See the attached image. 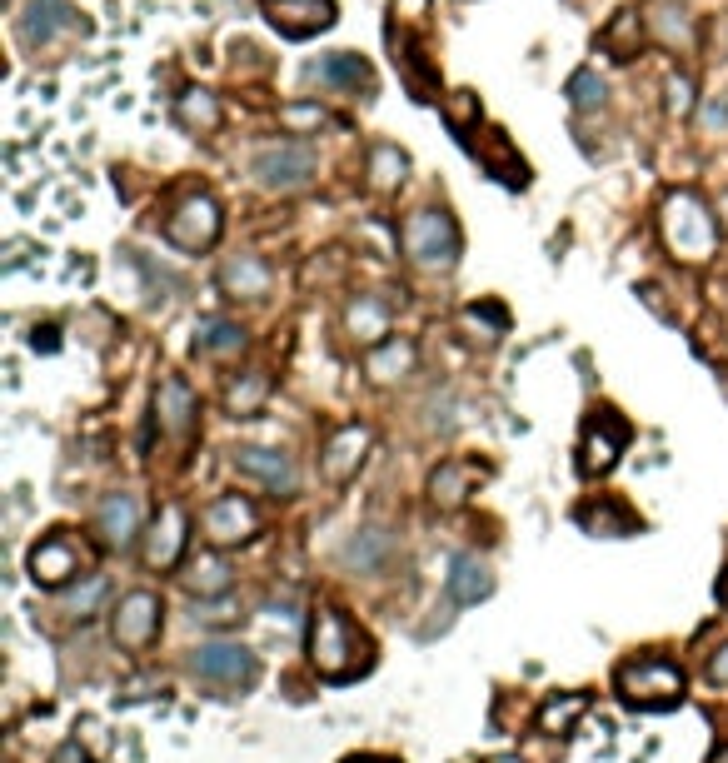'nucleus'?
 <instances>
[{
  "mask_svg": "<svg viewBox=\"0 0 728 763\" xmlns=\"http://www.w3.org/2000/svg\"><path fill=\"white\" fill-rule=\"evenodd\" d=\"M305 649H310V669L325 679V684H355L374 669V644L369 634L355 629L340 609H315L310 614V634H305Z\"/></svg>",
  "mask_w": 728,
  "mask_h": 763,
  "instance_id": "obj_1",
  "label": "nucleus"
},
{
  "mask_svg": "<svg viewBox=\"0 0 728 763\" xmlns=\"http://www.w3.org/2000/svg\"><path fill=\"white\" fill-rule=\"evenodd\" d=\"M614 689H619V699H624L629 709H639V714H669V709L684 704L689 679H684V669H679L674 659H664V654H644V659L619 664Z\"/></svg>",
  "mask_w": 728,
  "mask_h": 763,
  "instance_id": "obj_2",
  "label": "nucleus"
},
{
  "mask_svg": "<svg viewBox=\"0 0 728 763\" xmlns=\"http://www.w3.org/2000/svg\"><path fill=\"white\" fill-rule=\"evenodd\" d=\"M664 240H669V250L679 260H709L714 245H719V225H714L709 205L684 190V195H674L664 205Z\"/></svg>",
  "mask_w": 728,
  "mask_h": 763,
  "instance_id": "obj_3",
  "label": "nucleus"
},
{
  "mask_svg": "<svg viewBox=\"0 0 728 763\" xmlns=\"http://www.w3.org/2000/svg\"><path fill=\"white\" fill-rule=\"evenodd\" d=\"M404 250L424 270H449L454 255H459V230L444 210H414L404 220Z\"/></svg>",
  "mask_w": 728,
  "mask_h": 763,
  "instance_id": "obj_4",
  "label": "nucleus"
},
{
  "mask_svg": "<svg viewBox=\"0 0 728 763\" xmlns=\"http://www.w3.org/2000/svg\"><path fill=\"white\" fill-rule=\"evenodd\" d=\"M190 669H195V679H205L215 689H250L260 679V659L235 639H205L190 654Z\"/></svg>",
  "mask_w": 728,
  "mask_h": 763,
  "instance_id": "obj_5",
  "label": "nucleus"
},
{
  "mask_svg": "<svg viewBox=\"0 0 728 763\" xmlns=\"http://www.w3.org/2000/svg\"><path fill=\"white\" fill-rule=\"evenodd\" d=\"M160 619H165V604L155 589H130L115 609H110V634L120 649L130 654H145L155 639H160Z\"/></svg>",
  "mask_w": 728,
  "mask_h": 763,
  "instance_id": "obj_6",
  "label": "nucleus"
},
{
  "mask_svg": "<svg viewBox=\"0 0 728 763\" xmlns=\"http://www.w3.org/2000/svg\"><path fill=\"white\" fill-rule=\"evenodd\" d=\"M255 180L275 195H295L315 180V150L310 145H295V140H280V145H265L255 155Z\"/></svg>",
  "mask_w": 728,
  "mask_h": 763,
  "instance_id": "obj_7",
  "label": "nucleus"
},
{
  "mask_svg": "<svg viewBox=\"0 0 728 763\" xmlns=\"http://www.w3.org/2000/svg\"><path fill=\"white\" fill-rule=\"evenodd\" d=\"M200 534L215 544V549H235V544H250L260 534V509L245 499V494H220L205 504L200 514Z\"/></svg>",
  "mask_w": 728,
  "mask_h": 763,
  "instance_id": "obj_8",
  "label": "nucleus"
},
{
  "mask_svg": "<svg viewBox=\"0 0 728 763\" xmlns=\"http://www.w3.org/2000/svg\"><path fill=\"white\" fill-rule=\"evenodd\" d=\"M85 564H90V554H85L70 534H45V539L30 549V559H25V569H30V579H35L40 589H65V584L85 579V574H80Z\"/></svg>",
  "mask_w": 728,
  "mask_h": 763,
  "instance_id": "obj_9",
  "label": "nucleus"
},
{
  "mask_svg": "<svg viewBox=\"0 0 728 763\" xmlns=\"http://www.w3.org/2000/svg\"><path fill=\"white\" fill-rule=\"evenodd\" d=\"M165 240L185 255H200L220 240V205L210 195H190L175 205V215L165 220Z\"/></svg>",
  "mask_w": 728,
  "mask_h": 763,
  "instance_id": "obj_10",
  "label": "nucleus"
},
{
  "mask_svg": "<svg viewBox=\"0 0 728 763\" xmlns=\"http://www.w3.org/2000/svg\"><path fill=\"white\" fill-rule=\"evenodd\" d=\"M629 444V424L614 414V409H594V419L584 424V444H579V469L594 479V474H609L619 464Z\"/></svg>",
  "mask_w": 728,
  "mask_h": 763,
  "instance_id": "obj_11",
  "label": "nucleus"
},
{
  "mask_svg": "<svg viewBox=\"0 0 728 763\" xmlns=\"http://www.w3.org/2000/svg\"><path fill=\"white\" fill-rule=\"evenodd\" d=\"M185 544H190V519H185L180 504H165L155 514V524L140 534V554H145L150 569H175L185 559Z\"/></svg>",
  "mask_w": 728,
  "mask_h": 763,
  "instance_id": "obj_12",
  "label": "nucleus"
},
{
  "mask_svg": "<svg viewBox=\"0 0 728 763\" xmlns=\"http://www.w3.org/2000/svg\"><path fill=\"white\" fill-rule=\"evenodd\" d=\"M260 10L285 40H310L335 25V0H265Z\"/></svg>",
  "mask_w": 728,
  "mask_h": 763,
  "instance_id": "obj_13",
  "label": "nucleus"
},
{
  "mask_svg": "<svg viewBox=\"0 0 728 763\" xmlns=\"http://www.w3.org/2000/svg\"><path fill=\"white\" fill-rule=\"evenodd\" d=\"M364 454H369V429H364V424H340V429L325 439V449H320V474H325L330 484H350V479L360 474Z\"/></svg>",
  "mask_w": 728,
  "mask_h": 763,
  "instance_id": "obj_14",
  "label": "nucleus"
},
{
  "mask_svg": "<svg viewBox=\"0 0 728 763\" xmlns=\"http://www.w3.org/2000/svg\"><path fill=\"white\" fill-rule=\"evenodd\" d=\"M235 474L270 494H295V459L280 449H235Z\"/></svg>",
  "mask_w": 728,
  "mask_h": 763,
  "instance_id": "obj_15",
  "label": "nucleus"
},
{
  "mask_svg": "<svg viewBox=\"0 0 728 763\" xmlns=\"http://www.w3.org/2000/svg\"><path fill=\"white\" fill-rule=\"evenodd\" d=\"M95 534L110 544V549H130L140 539V499L135 494H105L100 509H95Z\"/></svg>",
  "mask_w": 728,
  "mask_h": 763,
  "instance_id": "obj_16",
  "label": "nucleus"
},
{
  "mask_svg": "<svg viewBox=\"0 0 728 763\" xmlns=\"http://www.w3.org/2000/svg\"><path fill=\"white\" fill-rule=\"evenodd\" d=\"M155 414H160V429H170L175 439H190L200 424V399L185 380H165L155 394Z\"/></svg>",
  "mask_w": 728,
  "mask_h": 763,
  "instance_id": "obj_17",
  "label": "nucleus"
},
{
  "mask_svg": "<svg viewBox=\"0 0 728 763\" xmlns=\"http://www.w3.org/2000/svg\"><path fill=\"white\" fill-rule=\"evenodd\" d=\"M484 479V464H469V459H444L434 474H429V499L439 504V509H459L469 494H474V484Z\"/></svg>",
  "mask_w": 728,
  "mask_h": 763,
  "instance_id": "obj_18",
  "label": "nucleus"
},
{
  "mask_svg": "<svg viewBox=\"0 0 728 763\" xmlns=\"http://www.w3.org/2000/svg\"><path fill=\"white\" fill-rule=\"evenodd\" d=\"M449 599L454 604H479V599H489L494 594V569L479 559V554H459L454 564H449Z\"/></svg>",
  "mask_w": 728,
  "mask_h": 763,
  "instance_id": "obj_19",
  "label": "nucleus"
},
{
  "mask_svg": "<svg viewBox=\"0 0 728 763\" xmlns=\"http://www.w3.org/2000/svg\"><path fill=\"white\" fill-rule=\"evenodd\" d=\"M80 20H75V5L70 0H30V10H25V20H20V35L30 40V45H45L55 30H75Z\"/></svg>",
  "mask_w": 728,
  "mask_h": 763,
  "instance_id": "obj_20",
  "label": "nucleus"
},
{
  "mask_svg": "<svg viewBox=\"0 0 728 763\" xmlns=\"http://www.w3.org/2000/svg\"><path fill=\"white\" fill-rule=\"evenodd\" d=\"M180 579H185V589H190V594H200V599H225V594H230V584H235V574H230L225 554H200V559H190Z\"/></svg>",
  "mask_w": 728,
  "mask_h": 763,
  "instance_id": "obj_21",
  "label": "nucleus"
},
{
  "mask_svg": "<svg viewBox=\"0 0 728 763\" xmlns=\"http://www.w3.org/2000/svg\"><path fill=\"white\" fill-rule=\"evenodd\" d=\"M389 554H394V539H389V529H379V524L360 529V534L345 544V564L360 569V574H379V569L389 564Z\"/></svg>",
  "mask_w": 728,
  "mask_h": 763,
  "instance_id": "obj_22",
  "label": "nucleus"
},
{
  "mask_svg": "<svg viewBox=\"0 0 728 763\" xmlns=\"http://www.w3.org/2000/svg\"><path fill=\"white\" fill-rule=\"evenodd\" d=\"M579 524H584L589 534H604V539H629V534H634V514H629L619 499H609V494H599L594 504H584V509H579Z\"/></svg>",
  "mask_w": 728,
  "mask_h": 763,
  "instance_id": "obj_23",
  "label": "nucleus"
},
{
  "mask_svg": "<svg viewBox=\"0 0 728 763\" xmlns=\"http://www.w3.org/2000/svg\"><path fill=\"white\" fill-rule=\"evenodd\" d=\"M310 75H315L320 85H335V90H369V85H374L369 65H364L360 55H350V50L325 55L320 65H310Z\"/></svg>",
  "mask_w": 728,
  "mask_h": 763,
  "instance_id": "obj_24",
  "label": "nucleus"
},
{
  "mask_svg": "<svg viewBox=\"0 0 728 763\" xmlns=\"http://www.w3.org/2000/svg\"><path fill=\"white\" fill-rule=\"evenodd\" d=\"M409 370H414V345H409V340H384V345H374L369 360H364V375L374 384H394V380H404Z\"/></svg>",
  "mask_w": 728,
  "mask_h": 763,
  "instance_id": "obj_25",
  "label": "nucleus"
},
{
  "mask_svg": "<svg viewBox=\"0 0 728 763\" xmlns=\"http://www.w3.org/2000/svg\"><path fill=\"white\" fill-rule=\"evenodd\" d=\"M220 285L240 300H260V295H270V265L265 260H255V255H240V260H230L225 270H220Z\"/></svg>",
  "mask_w": 728,
  "mask_h": 763,
  "instance_id": "obj_26",
  "label": "nucleus"
},
{
  "mask_svg": "<svg viewBox=\"0 0 728 763\" xmlns=\"http://www.w3.org/2000/svg\"><path fill=\"white\" fill-rule=\"evenodd\" d=\"M345 325H350V335L360 340V345H384V335H389V305L384 300H374V295H360L355 305H350V315H345Z\"/></svg>",
  "mask_w": 728,
  "mask_h": 763,
  "instance_id": "obj_27",
  "label": "nucleus"
},
{
  "mask_svg": "<svg viewBox=\"0 0 728 763\" xmlns=\"http://www.w3.org/2000/svg\"><path fill=\"white\" fill-rule=\"evenodd\" d=\"M105 599H110V579H105V574H85V579H80V584H75V589L60 599V614L85 624V619H95V614H100V604H105Z\"/></svg>",
  "mask_w": 728,
  "mask_h": 763,
  "instance_id": "obj_28",
  "label": "nucleus"
},
{
  "mask_svg": "<svg viewBox=\"0 0 728 763\" xmlns=\"http://www.w3.org/2000/svg\"><path fill=\"white\" fill-rule=\"evenodd\" d=\"M195 350L200 355H240L245 350V330L235 325V320H200V330H195Z\"/></svg>",
  "mask_w": 728,
  "mask_h": 763,
  "instance_id": "obj_29",
  "label": "nucleus"
},
{
  "mask_svg": "<svg viewBox=\"0 0 728 763\" xmlns=\"http://www.w3.org/2000/svg\"><path fill=\"white\" fill-rule=\"evenodd\" d=\"M589 709V694H554L544 709H539V734H569Z\"/></svg>",
  "mask_w": 728,
  "mask_h": 763,
  "instance_id": "obj_30",
  "label": "nucleus"
},
{
  "mask_svg": "<svg viewBox=\"0 0 728 763\" xmlns=\"http://www.w3.org/2000/svg\"><path fill=\"white\" fill-rule=\"evenodd\" d=\"M265 399H270V375H265V370H250L245 380H235V384H230V394H225V404H230V414H235V419L260 414V409H265Z\"/></svg>",
  "mask_w": 728,
  "mask_h": 763,
  "instance_id": "obj_31",
  "label": "nucleus"
},
{
  "mask_svg": "<svg viewBox=\"0 0 728 763\" xmlns=\"http://www.w3.org/2000/svg\"><path fill=\"white\" fill-rule=\"evenodd\" d=\"M404 170H409V160H404L399 145H374L369 150V180H374V190H394L404 180Z\"/></svg>",
  "mask_w": 728,
  "mask_h": 763,
  "instance_id": "obj_32",
  "label": "nucleus"
},
{
  "mask_svg": "<svg viewBox=\"0 0 728 763\" xmlns=\"http://www.w3.org/2000/svg\"><path fill=\"white\" fill-rule=\"evenodd\" d=\"M180 120H185L190 130H215V125H220L215 95H210V90H185V95H180Z\"/></svg>",
  "mask_w": 728,
  "mask_h": 763,
  "instance_id": "obj_33",
  "label": "nucleus"
},
{
  "mask_svg": "<svg viewBox=\"0 0 728 763\" xmlns=\"http://www.w3.org/2000/svg\"><path fill=\"white\" fill-rule=\"evenodd\" d=\"M569 100H574L579 110H594V105H604V80H599L594 70H579V75H569Z\"/></svg>",
  "mask_w": 728,
  "mask_h": 763,
  "instance_id": "obj_34",
  "label": "nucleus"
},
{
  "mask_svg": "<svg viewBox=\"0 0 728 763\" xmlns=\"http://www.w3.org/2000/svg\"><path fill=\"white\" fill-rule=\"evenodd\" d=\"M669 110H674V115H689V110H694V85H689L684 75L669 80Z\"/></svg>",
  "mask_w": 728,
  "mask_h": 763,
  "instance_id": "obj_35",
  "label": "nucleus"
},
{
  "mask_svg": "<svg viewBox=\"0 0 728 763\" xmlns=\"http://www.w3.org/2000/svg\"><path fill=\"white\" fill-rule=\"evenodd\" d=\"M285 120H290V125H325V110H315V105H295V110H285Z\"/></svg>",
  "mask_w": 728,
  "mask_h": 763,
  "instance_id": "obj_36",
  "label": "nucleus"
},
{
  "mask_svg": "<svg viewBox=\"0 0 728 763\" xmlns=\"http://www.w3.org/2000/svg\"><path fill=\"white\" fill-rule=\"evenodd\" d=\"M709 679H714V684H728V644L709 659Z\"/></svg>",
  "mask_w": 728,
  "mask_h": 763,
  "instance_id": "obj_37",
  "label": "nucleus"
},
{
  "mask_svg": "<svg viewBox=\"0 0 728 763\" xmlns=\"http://www.w3.org/2000/svg\"><path fill=\"white\" fill-rule=\"evenodd\" d=\"M345 763H399V759H389V754H360V759H345Z\"/></svg>",
  "mask_w": 728,
  "mask_h": 763,
  "instance_id": "obj_38",
  "label": "nucleus"
},
{
  "mask_svg": "<svg viewBox=\"0 0 728 763\" xmlns=\"http://www.w3.org/2000/svg\"><path fill=\"white\" fill-rule=\"evenodd\" d=\"M714 763H728V749H719V754H714Z\"/></svg>",
  "mask_w": 728,
  "mask_h": 763,
  "instance_id": "obj_39",
  "label": "nucleus"
},
{
  "mask_svg": "<svg viewBox=\"0 0 728 763\" xmlns=\"http://www.w3.org/2000/svg\"><path fill=\"white\" fill-rule=\"evenodd\" d=\"M724 599H728V594H724Z\"/></svg>",
  "mask_w": 728,
  "mask_h": 763,
  "instance_id": "obj_40",
  "label": "nucleus"
}]
</instances>
